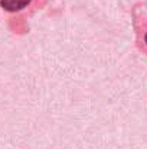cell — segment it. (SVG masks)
I'll use <instances>...</instances> for the list:
<instances>
[{
  "mask_svg": "<svg viewBox=\"0 0 147 149\" xmlns=\"http://www.w3.org/2000/svg\"><path fill=\"white\" fill-rule=\"evenodd\" d=\"M144 41H146V45H147V32H146V35H144Z\"/></svg>",
  "mask_w": 147,
  "mask_h": 149,
  "instance_id": "obj_2",
  "label": "cell"
},
{
  "mask_svg": "<svg viewBox=\"0 0 147 149\" xmlns=\"http://www.w3.org/2000/svg\"><path fill=\"white\" fill-rule=\"evenodd\" d=\"M30 3V0H1V6L9 10V12H16V10H22L23 7H26Z\"/></svg>",
  "mask_w": 147,
  "mask_h": 149,
  "instance_id": "obj_1",
  "label": "cell"
}]
</instances>
